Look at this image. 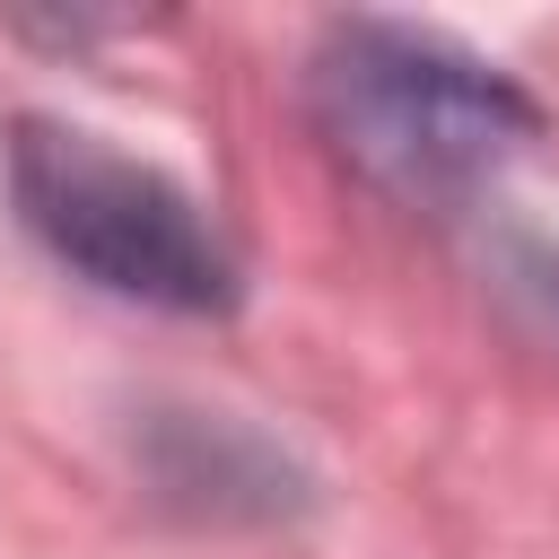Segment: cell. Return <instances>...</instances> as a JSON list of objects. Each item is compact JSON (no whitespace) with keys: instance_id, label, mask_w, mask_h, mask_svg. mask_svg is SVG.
<instances>
[{"instance_id":"cell-1","label":"cell","mask_w":559,"mask_h":559,"mask_svg":"<svg viewBox=\"0 0 559 559\" xmlns=\"http://www.w3.org/2000/svg\"><path fill=\"white\" fill-rule=\"evenodd\" d=\"M306 96L323 140L393 201L411 210H454L489 192L524 140H533V96L463 52L454 35L402 26V17H349L314 44Z\"/></svg>"},{"instance_id":"cell-2","label":"cell","mask_w":559,"mask_h":559,"mask_svg":"<svg viewBox=\"0 0 559 559\" xmlns=\"http://www.w3.org/2000/svg\"><path fill=\"white\" fill-rule=\"evenodd\" d=\"M9 201H17L26 236L105 297H131L157 314L236 306V253L210 227V210L166 166L114 148L105 131L26 114L9 131Z\"/></svg>"}]
</instances>
